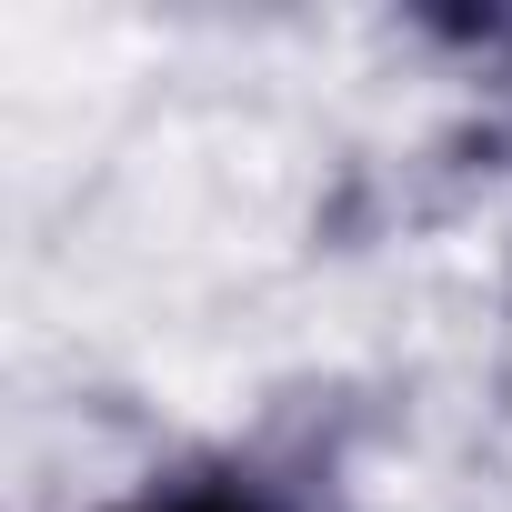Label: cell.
I'll return each instance as SVG.
<instances>
[{
    "label": "cell",
    "instance_id": "1",
    "mask_svg": "<svg viewBox=\"0 0 512 512\" xmlns=\"http://www.w3.org/2000/svg\"><path fill=\"white\" fill-rule=\"evenodd\" d=\"M111 512H272V492L241 482V472H171V482H141Z\"/></svg>",
    "mask_w": 512,
    "mask_h": 512
}]
</instances>
